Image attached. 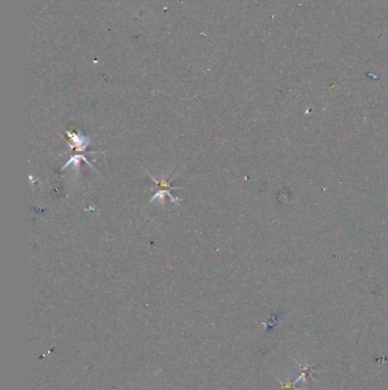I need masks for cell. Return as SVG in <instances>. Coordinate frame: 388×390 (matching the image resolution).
Returning a JSON list of instances; mask_svg holds the SVG:
<instances>
[{
  "mask_svg": "<svg viewBox=\"0 0 388 390\" xmlns=\"http://www.w3.org/2000/svg\"><path fill=\"white\" fill-rule=\"evenodd\" d=\"M297 364H298L299 369H300V374H299V377L297 378V379L294 381L296 385H297L298 381H300V380L305 381L306 378H308V377L312 378V379L314 380V374L318 373V371H316V370L313 368V366H312L311 364H307V363H304V364L297 363Z\"/></svg>",
  "mask_w": 388,
  "mask_h": 390,
  "instance_id": "1",
  "label": "cell"
},
{
  "mask_svg": "<svg viewBox=\"0 0 388 390\" xmlns=\"http://www.w3.org/2000/svg\"><path fill=\"white\" fill-rule=\"evenodd\" d=\"M67 135L71 137V140H72V145L71 147L75 148L77 151H81V149H85L87 145L89 144V138L85 136H78L75 133H71L70 131L67 132Z\"/></svg>",
  "mask_w": 388,
  "mask_h": 390,
  "instance_id": "2",
  "label": "cell"
},
{
  "mask_svg": "<svg viewBox=\"0 0 388 390\" xmlns=\"http://www.w3.org/2000/svg\"><path fill=\"white\" fill-rule=\"evenodd\" d=\"M280 386H281V390H304V387H297L295 382H289V381H281Z\"/></svg>",
  "mask_w": 388,
  "mask_h": 390,
  "instance_id": "3",
  "label": "cell"
}]
</instances>
